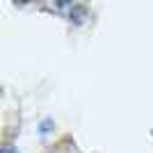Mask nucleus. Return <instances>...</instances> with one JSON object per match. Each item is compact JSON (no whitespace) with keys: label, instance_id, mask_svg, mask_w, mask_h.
<instances>
[{"label":"nucleus","instance_id":"f03ea898","mask_svg":"<svg viewBox=\"0 0 153 153\" xmlns=\"http://www.w3.org/2000/svg\"><path fill=\"white\" fill-rule=\"evenodd\" d=\"M51 130H53V121H51V119H44V121L39 123V133H41V135H48Z\"/></svg>","mask_w":153,"mask_h":153},{"label":"nucleus","instance_id":"7ed1b4c3","mask_svg":"<svg viewBox=\"0 0 153 153\" xmlns=\"http://www.w3.org/2000/svg\"><path fill=\"white\" fill-rule=\"evenodd\" d=\"M2 153H16V151H14L12 146H7V149H2Z\"/></svg>","mask_w":153,"mask_h":153},{"label":"nucleus","instance_id":"f257e3e1","mask_svg":"<svg viewBox=\"0 0 153 153\" xmlns=\"http://www.w3.org/2000/svg\"><path fill=\"white\" fill-rule=\"evenodd\" d=\"M85 14H87V9H85V7H73V9H71V19H76V23H80Z\"/></svg>","mask_w":153,"mask_h":153}]
</instances>
